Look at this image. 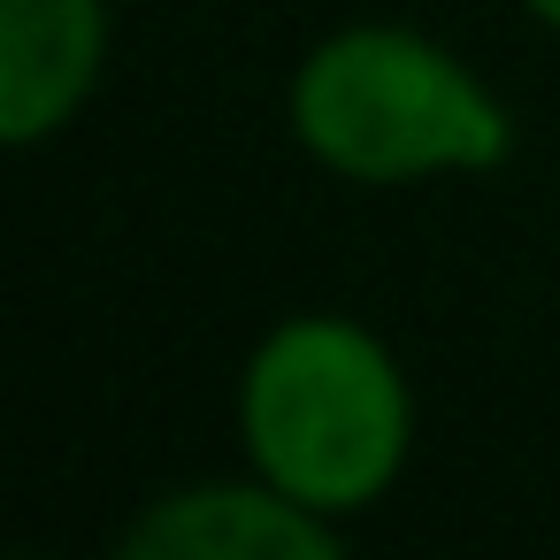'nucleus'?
I'll return each instance as SVG.
<instances>
[{"label":"nucleus","mask_w":560,"mask_h":560,"mask_svg":"<svg viewBox=\"0 0 560 560\" xmlns=\"http://www.w3.org/2000/svg\"><path fill=\"white\" fill-rule=\"evenodd\" d=\"M131 560H330L338 537L315 522V506L300 499H269V491H185V499H162L131 537H124Z\"/></svg>","instance_id":"20e7f679"},{"label":"nucleus","mask_w":560,"mask_h":560,"mask_svg":"<svg viewBox=\"0 0 560 560\" xmlns=\"http://www.w3.org/2000/svg\"><path fill=\"white\" fill-rule=\"evenodd\" d=\"M246 438L261 476L315 506V514H346L369 506L399 453H407V392L392 353L330 315L284 323L246 376Z\"/></svg>","instance_id":"f257e3e1"},{"label":"nucleus","mask_w":560,"mask_h":560,"mask_svg":"<svg viewBox=\"0 0 560 560\" xmlns=\"http://www.w3.org/2000/svg\"><path fill=\"white\" fill-rule=\"evenodd\" d=\"M292 124L307 154L376 185L430 170H483L506 154L499 108L415 32L330 39L292 85Z\"/></svg>","instance_id":"f03ea898"},{"label":"nucleus","mask_w":560,"mask_h":560,"mask_svg":"<svg viewBox=\"0 0 560 560\" xmlns=\"http://www.w3.org/2000/svg\"><path fill=\"white\" fill-rule=\"evenodd\" d=\"M529 9H537L545 24H560V0H529Z\"/></svg>","instance_id":"39448f33"},{"label":"nucleus","mask_w":560,"mask_h":560,"mask_svg":"<svg viewBox=\"0 0 560 560\" xmlns=\"http://www.w3.org/2000/svg\"><path fill=\"white\" fill-rule=\"evenodd\" d=\"M101 0H0V139H47L101 78Z\"/></svg>","instance_id":"7ed1b4c3"}]
</instances>
